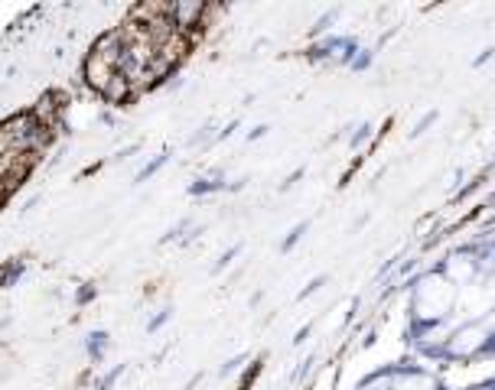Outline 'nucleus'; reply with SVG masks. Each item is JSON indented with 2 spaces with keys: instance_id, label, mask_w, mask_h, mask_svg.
Segmentation results:
<instances>
[{
  "instance_id": "nucleus-3",
  "label": "nucleus",
  "mask_w": 495,
  "mask_h": 390,
  "mask_svg": "<svg viewBox=\"0 0 495 390\" xmlns=\"http://www.w3.org/2000/svg\"><path fill=\"white\" fill-rule=\"evenodd\" d=\"M166 159H170V153H160V157H153L150 163H147V166H144V169L137 172V182H147V179L153 176V172H157V169H160L163 163H166Z\"/></svg>"
},
{
  "instance_id": "nucleus-9",
  "label": "nucleus",
  "mask_w": 495,
  "mask_h": 390,
  "mask_svg": "<svg viewBox=\"0 0 495 390\" xmlns=\"http://www.w3.org/2000/svg\"><path fill=\"white\" fill-rule=\"evenodd\" d=\"M241 361H245V358H241V355H238V358H232V361H228V364H225V368H222V374H232V371H235L238 364H241Z\"/></svg>"
},
{
  "instance_id": "nucleus-1",
  "label": "nucleus",
  "mask_w": 495,
  "mask_h": 390,
  "mask_svg": "<svg viewBox=\"0 0 495 390\" xmlns=\"http://www.w3.org/2000/svg\"><path fill=\"white\" fill-rule=\"evenodd\" d=\"M26 274V257H7L3 264H0V290H7V286H17Z\"/></svg>"
},
{
  "instance_id": "nucleus-6",
  "label": "nucleus",
  "mask_w": 495,
  "mask_h": 390,
  "mask_svg": "<svg viewBox=\"0 0 495 390\" xmlns=\"http://www.w3.org/2000/svg\"><path fill=\"white\" fill-rule=\"evenodd\" d=\"M170 316H173V309H160V312H157V316L147 322V332H150V335H153V332H160V328L170 322Z\"/></svg>"
},
{
  "instance_id": "nucleus-4",
  "label": "nucleus",
  "mask_w": 495,
  "mask_h": 390,
  "mask_svg": "<svg viewBox=\"0 0 495 390\" xmlns=\"http://www.w3.org/2000/svg\"><path fill=\"white\" fill-rule=\"evenodd\" d=\"M121 374H124V364H114L108 374H101V380L95 384V390H111V387H114V380H118Z\"/></svg>"
},
{
  "instance_id": "nucleus-2",
  "label": "nucleus",
  "mask_w": 495,
  "mask_h": 390,
  "mask_svg": "<svg viewBox=\"0 0 495 390\" xmlns=\"http://www.w3.org/2000/svg\"><path fill=\"white\" fill-rule=\"evenodd\" d=\"M108 345H111V335L105 332V328H95V332L88 335L85 351H88V358H92V364H101V361H105V351H108Z\"/></svg>"
},
{
  "instance_id": "nucleus-8",
  "label": "nucleus",
  "mask_w": 495,
  "mask_h": 390,
  "mask_svg": "<svg viewBox=\"0 0 495 390\" xmlns=\"http://www.w3.org/2000/svg\"><path fill=\"white\" fill-rule=\"evenodd\" d=\"M238 251H241V244H235V247H232V251H228V254H222V260H218V264L212 267V274H218L222 267H228V264H232V257H238Z\"/></svg>"
},
{
  "instance_id": "nucleus-10",
  "label": "nucleus",
  "mask_w": 495,
  "mask_h": 390,
  "mask_svg": "<svg viewBox=\"0 0 495 390\" xmlns=\"http://www.w3.org/2000/svg\"><path fill=\"white\" fill-rule=\"evenodd\" d=\"M264 134H268V127H254V130L248 134V140H258V137H264Z\"/></svg>"
},
{
  "instance_id": "nucleus-7",
  "label": "nucleus",
  "mask_w": 495,
  "mask_h": 390,
  "mask_svg": "<svg viewBox=\"0 0 495 390\" xmlns=\"http://www.w3.org/2000/svg\"><path fill=\"white\" fill-rule=\"evenodd\" d=\"M303 231H306V224H297V228H293V231H290V234H287V241L280 244V251H290L293 244L300 241V234H303Z\"/></svg>"
},
{
  "instance_id": "nucleus-5",
  "label": "nucleus",
  "mask_w": 495,
  "mask_h": 390,
  "mask_svg": "<svg viewBox=\"0 0 495 390\" xmlns=\"http://www.w3.org/2000/svg\"><path fill=\"white\" fill-rule=\"evenodd\" d=\"M95 296H98V286H95V283H82V290L76 293V306H78V309L88 306V303H92Z\"/></svg>"
}]
</instances>
